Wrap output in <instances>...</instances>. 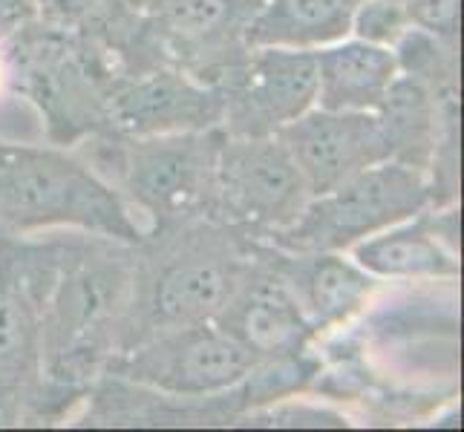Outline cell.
Returning <instances> with one entry per match:
<instances>
[{"label":"cell","mask_w":464,"mask_h":432,"mask_svg":"<svg viewBox=\"0 0 464 432\" xmlns=\"http://www.w3.org/2000/svg\"><path fill=\"white\" fill-rule=\"evenodd\" d=\"M136 245L67 231L58 234L55 263L41 300L44 372L78 392L107 370L121 346V329L133 285Z\"/></svg>","instance_id":"obj_1"},{"label":"cell","mask_w":464,"mask_h":432,"mask_svg":"<svg viewBox=\"0 0 464 432\" xmlns=\"http://www.w3.org/2000/svg\"><path fill=\"white\" fill-rule=\"evenodd\" d=\"M254 243L214 216L145 231L136 245L119 351L156 331L214 320L254 265Z\"/></svg>","instance_id":"obj_2"},{"label":"cell","mask_w":464,"mask_h":432,"mask_svg":"<svg viewBox=\"0 0 464 432\" xmlns=\"http://www.w3.org/2000/svg\"><path fill=\"white\" fill-rule=\"evenodd\" d=\"M53 228L139 245L145 226L119 190L72 148L0 139V236Z\"/></svg>","instance_id":"obj_3"},{"label":"cell","mask_w":464,"mask_h":432,"mask_svg":"<svg viewBox=\"0 0 464 432\" xmlns=\"http://www.w3.org/2000/svg\"><path fill=\"white\" fill-rule=\"evenodd\" d=\"M222 127L162 136L99 133L75 148L119 190L130 211L145 214V231L214 216Z\"/></svg>","instance_id":"obj_4"},{"label":"cell","mask_w":464,"mask_h":432,"mask_svg":"<svg viewBox=\"0 0 464 432\" xmlns=\"http://www.w3.org/2000/svg\"><path fill=\"white\" fill-rule=\"evenodd\" d=\"M55 248L58 234L0 236V427L53 424L87 398L44 372L41 300Z\"/></svg>","instance_id":"obj_5"},{"label":"cell","mask_w":464,"mask_h":432,"mask_svg":"<svg viewBox=\"0 0 464 432\" xmlns=\"http://www.w3.org/2000/svg\"><path fill=\"white\" fill-rule=\"evenodd\" d=\"M6 84L38 110L46 139L58 148H82L110 130L107 90L90 72L72 32L38 18L0 41Z\"/></svg>","instance_id":"obj_6"},{"label":"cell","mask_w":464,"mask_h":432,"mask_svg":"<svg viewBox=\"0 0 464 432\" xmlns=\"http://www.w3.org/2000/svg\"><path fill=\"white\" fill-rule=\"evenodd\" d=\"M433 207L427 173L381 162L355 173L329 194L312 197L289 228L263 243L283 251H349L361 239Z\"/></svg>","instance_id":"obj_7"},{"label":"cell","mask_w":464,"mask_h":432,"mask_svg":"<svg viewBox=\"0 0 464 432\" xmlns=\"http://www.w3.org/2000/svg\"><path fill=\"white\" fill-rule=\"evenodd\" d=\"M309 187L285 144L271 136H228L217 162V205L214 219L268 239L303 214Z\"/></svg>","instance_id":"obj_8"},{"label":"cell","mask_w":464,"mask_h":432,"mask_svg":"<svg viewBox=\"0 0 464 432\" xmlns=\"http://www.w3.org/2000/svg\"><path fill=\"white\" fill-rule=\"evenodd\" d=\"M254 370V358L214 320L156 331L107 363L104 375L173 398H208L234 389Z\"/></svg>","instance_id":"obj_9"},{"label":"cell","mask_w":464,"mask_h":432,"mask_svg":"<svg viewBox=\"0 0 464 432\" xmlns=\"http://www.w3.org/2000/svg\"><path fill=\"white\" fill-rule=\"evenodd\" d=\"M263 0H162L150 12L159 53L202 84L226 90L246 63V29Z\"/></svg>","instance_id":"obj_10"},{"label":"cell","mask_w":464,"mask_h":432,"mask_svg":"<svg viewBox=\"0 0 464 432\" xmlns=\"http://www.w3.org/2000/svg\"><path fill=\"white\" fill-rule=\"evenodd\" d=\"M228 136H271L317 101V61L309 50L251 46L246 63L226 84Z\"/></svg>","instance_id":"obj_11"},{"label":"cell","mask_w":464,"mask_h":432,"mask_svg":"<svg viewBox=\"0 0 464 432\" xmlns=\"http://www.w3.org/2000/svg\"><path fill=\"white\" fill-rule=\"evenodd\" d=\"M277 139L292 153L309 197L329 194L355 173L390 162V144L378 116L361 110L312 107L280 127Z\"/></svg>","instance_id":"obj_12"},{"label":"cell","mask_w":464,"mask_h":432,"mask_svg":"<svg viewBox=\"0 0 464 432\" xmlns=\"http://www.w3.org/2000/svg\"><path fill=\"white\" fill-rule=\"evenodd\" d=\"M214 323L243 346L254 363L306 358L314 338H320L292 288L263 260L257 243H254V265L219 309Z\"/></svg>","instance_id":"obj_13"},{"label":"cell","mask_w":464,"mask_h":432,"mask_svg":"<svg viewBox=\"0 0 464 432\" xmlns=\"http://www.w3.org/2000/svg\"><path fill=\"white\" fill-rule=\"evenodd\" d=\"M226 92L176 67H153L107 92L110 130L121 136H162L222 127Z\"/></svg>","instance_id":"obj_14"},{"label":"cell","mask_w":464,"mask_h":432,"mask_svg":"<svg viewBox=\"0 0 464 432\" xmlns=\"http://www.w3.org/2000/svg\"><path fill=\"white\" fill-rule=\"evenodd\" d=\"M349 257L375 280H453L461 271L456 205L424 207L361 239L349 248Z\"/></svg>","instance_id":"obj_15"},{"label":"cell","mask_w":464,"mask_h":432,"mask_svg":"<svg viewBox=\"0 0 464 432\" xmlns=\"http://www.w3.org/2000/svg\"><path fill=\"white\" fill-rule=\"evenodd\" d=\"M263 260L292 288L317 334L338 329L361 314L378 280L346 257V251H283L257 239Z\"/></svg>","instance_id":"obj_16"},{"label":"cell","mask_w":464,"mask_h":432,"mask_svg":"<svg viewBox=\"0 0 464 432\" xmlns=\"http://www.w3.org/2000/svg\"><path fill=\"white\" fill-rule=\"evenodd\" d=\"M317 61V101L324 110H361L375 113L383 95L398 78L395 55L387 46L358 38H341L314 50Z\"/></svg>","instance_id":"obj_17"},{"label":"cell","mask_w":464,"mask_h":432,"mask_svg":"<svg viewBox=\"0 0 464 432\" xmlns=\"http://www.w3.org/2000/svg\"><path fill=\"white\" fill-rule=\"evenodd\" d=\"M375 116L390 144V162H401L427 173L444 127L461 119V99L459 95L436 99L412 78L398 75Z\"/></svg>","instance_id":"obj_18"},{"label":"cell","mask_w":464,"mask_h":432,"mask_svg":"<svg viewBox=\"0 0 464 432\" xmlns=\"http://www.w3.org/2000/svg\"><path fill=\"white\" fill-rule=\"evenodd\" d=\"M358 0H263L246 29L248 46L320 50L349 35Z\"/></svg>","instance_id":"obj_19"},{"label":"cell","mask_w":464,"mask_h":432,"mask_svg":"<svg viewBox=\"0 0 464 432\" xmlns=\"http://www.w3.org/2000/svg\"><path fill=\"white\" fill-rule=\"evenodd\" d=\"M459 53H461V43L444 41L419 26L407 29L401 41L392 46L398 75L412 78L415 84L427 87L436 99L459 95V82H461Z\"/></svg>","instance_id":"obj_20"},{"label":"cell","mask_w":464,"mask_h":432,"mask_svg":"<svg viewBox=\"0 0 464 432\" xmlns=\"http://www.w3.org/2000/svg\"><path fill=\"white\" fill-rule=\"evenodd\" d=\"M407 29H412V21L401 0H358L352 9L349 35L358 41L392 50Z\"/></svg>","instance_id":"obj_21"},{"label":"cell","mask_w":464,"mask_h":432,"mask_svg":"<svg viewBox=\"0 0 464 432\" xmlns=\"http://www.w3.org/2000/svg\"><path fill=\"white\" fill-rule=\"evenodd\" d=\"M412 26L461 43V0H401Z\"/></svg>","instance_id":"obj_22"},{"label":"cell","mask_w":464,"mask_h":432,"mask_svg":"<svg viewBox=\"0 0 464 432\" xmlns=\"http://www.w3.org/2000/svg\"><path fill=\"white\" fill-rule=\"evenodd\" d=\"M110 4L113 0H38V21L63 32H75L99 18Z\"/></svg>","instance_id":"obj_23"},{"label":"cell","mask_w":464,"mask_h":432,"mask_svg":"<svg viewBox=\"0 0 464 432\" xmlns=\"http://www.w3.org/2000/svg\"><path fill=\"white\" fill-rule=\"evenodd\" d=\"M38 18V0H0V41Z\"/></svg>","instance_id":"obj_24"},{"label":"cell","mask_w":464,"mask_h":432,"mask_svg":"<svg viewBox=\"0 0 464 432\" xmlns=\"http://www.w3.org/2000/svg\"><path fill=\"white\" fill-rule=\"evenodd\" d=\"M6 82V67H4V55H0V84Z\"/></svg>","instance_id":"obj_25"}]
</instances>
